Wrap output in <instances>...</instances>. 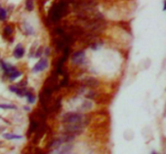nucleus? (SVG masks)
<instances>
[{
  "label": "nucleus",
  "mask_w": 166,
  "mask_h": 154,
  "mask_svg": "<svg viewBox=\"0 0 166 154\" xmlns=\"http://www.w3.org/2000/svg\"><path fill=\"white\" fill-rule=\"evenodd\" d=\"M68 13V4L66 3V2L60 1L53 5V7H52L50 12H49L48 19L49 21L56 23V22L60 21Z\"/></svg>",
  "instance_id": "obj_1"
},
{
  "label": "nucleus",
  "mask_w": 166,
  "mask_h": 154,
  "mask_svg": "<svg viewBox=\"0 0 166 154\" xmlns=\"http://www.w3.org/2000/svg\"><path fill=\"white\" fill-rule=\"evenodd\" d=\"M88 116L80 113L68 112L66 113L63 117V123L65 125H77L81 126V127H85L88 124Z\"/></svg>",
  "instance_id": "obj_2"
},
{
  "label": "nucleus",
  "mask_w": 166,
  "mask_h": 154,
  "mask_svg": "<svg viewBox=\"0 0 166 154\" xmlns=\"http://www.w3.org/2000/svg\"><path fill=\"white\" fill-rule=\"evenodd\" d=\"M85 52L84 51H76L72 53L70 57V59H71V63H74V64H82L84 61H85Z\"/></svg>",
  "instance_id": "obj_3"
},
{
  "label": "nucleus",
  "mask_w": 166,
  "mask_h": 154,
  "mask_svg": "<svg viewBox=\"0 0 166 154\" xmlns=\"http://www.w3.org/2000/svg\"><path fill=\"white\" fill-rule=\"evenodd\" d=\"M48 68V59H39L38 61L35 63V66L33 68V72L37 73L40 72V71H43Z\"/></svg>",
  "instance_id": "obj_4"
},
{
  "label": "nucleus",
  "mask_w": 166,
  "mask_h": 154,
  "mask_svg": "<svg viewBox=\"0 0 166 154\" xmlns=\"http://www.w3.org/2000/svg\"><path fill=\"white\" fill-rule=\"evenodd\" d=\"M80 85L85 86V87H90V88H95V87H98L100 85V83H99V81L96 78H94V77L87 76L81 81Z\"/></svg>",
  "instance_id": "obj_5"
},
{
  "label": "nucleus",
  "mask_w": 166,
  "mask_h": 154,
  "mask_svg": "<svg viewBox=\"0 0 166 154\" xmlns=\"http://www.w3.org/2000/svg\"><path fill=\"white\" fill-rule=\"evenodd\" d=\"M14 57L16 59H22L24 55V48L22 44H18L14 50Z\"/></svg>",
  "instance_id": "obj_6"
},
{
  "label": "nucleus",
  "mask_w": 166,
  "mask_h": 154,
  "mask_svg": "<svg viewBox=\"0 0 166 154\" xmlns=\"http://www.w3.org/2000/svg\"><path fill=\"white\" fill-rule=\"evenodd\" d=\"M1 63V66H2V69L4 70V72L5 74H8V75H10L12 72H14V71H16L17 69L15 66H12L11 64H9V63H5V61H0Z\"/></svg>",
  "instance_id": "obj_7"
},
{
  "label": "nucleus",
  "mask_w": 166,
  "mask_h": 154,
  "mask_svg": "<svg viewBox=\"0 0 166 154\" xmlns=\"http://www.w3.org/2000/svg\"><path fill=\"white\" fill-rule=\"evenodd\" d=\"M95 99L99 103H108L110 101V96L106 95V94H101L99 96H96Z\"/></svg>",
  "instance_id": "obj_8"
},
{
  "label": "nucleus",
  "mask_w": 166,
  "mask_h": 154,
  "mask_svg": "<svg viewBox=\"0 0 166 154\" xmlns=\"http://www.w3.org/2000/svg\"><path fill=\"white\" fill-rule=\"evenodd\" d=\"M24 29L26 35H33L34 34V28L28 22H24Z\"/></svg>",
  "instance_id": "obj_9"
},
{
  "label": "nucleus",
  "mask_w": 166,
  "mask_h": 154,
  "mask_svg": "<svg viewBox=\"0 0 166 154\" xmlns=\"http://www.w3.org/2000/svg\"><path fill=\"white\" fill-rule=\"evenodd\" d=\"M93 107V103H91L90 101H88V100H86V101H83V103L81 104V106H80V110H82V111H87L89 110V109H91Z\"/></svg>",
  "instance_id": "obj_10"
},
{
  "label": "nucleus",
  "mask_w": 166,
  "mask_h": 154,
  "mask_svg": "<svg viewBox=\"0 0 166 154\" xmlns=\"http://www.w3.org/2000/svg\"><path fill=\"white\" fill-rule=\"evenodd\" d=\"M3 138L6 140H22L23 136L20 135H15V134H4Z\"/></svg>",
  "instance_id": "obj_11"
},
{
  "label": "nucleus",
  "mask_w": 166,
  "mask_h": 154,
  "mask_svg": "<svg viewBox=\"0 0 166 154\" xmlns=\"http://www.w3.org/2000/svg\"><path fill=\"white\" fill-rule=\"evenodd\" d=\"M24 97L28 98V101L29 103H34V101H35V97H34V95L31 93L30 91H26Z\"/></svg>",
  "instance_id": "obj_12"
},
{
  "label": "nucleus",
  "mask_w": 166,
  "mask_h": 154,
  "mask_svg": "<svg viewBox=\"0 0 166 154\" xmlns=\"http://www.w3.org/2000/svg\"><path fill=\"white\" fill-rule=\"evenodd\" d=\"M22 74H23V73H22L21 71H19V70L14 71V72H12V73L9 75V80H10V81H14L15 79H17L18 77L21 76Z\"/></svg>",
  "instance_id": "obj_13"
},
{
  "label": "nucleus",
  "mask_w": 166,
  "mask_h": 154,
  "mask_svg": "<svg viewBox=\"0 0 166 154\" xmlns=\"http://www.w3.org/2000/svg\"><path fill=\"white\" fill-rule=\"evenodd\" d=\"M103 45V44H102V42L101 41H93L92 43L90 44V48L91 49H93V50H98L99 48H100V47Z\"/></svg>",
  "instance_id": "obj_14"
},
{
  "label": "nucleus",
  "mask_w": 166,
  "mask_h": 154,
  "mask_svg": "<svg viewBox=\"0 0 166 154\" xmlns=\"http://www.w3.org/2000/svg\"><path fill=\"white\" fill-rule=\"evenodd\" d=\"M12 33H13V28H12L11 26H6L4 27V35L5 36H11Z\"/></svg>",
  "instance_id": "obj_15"
},
{
  "label": "nucleus",
  "mask_w": 166,
  "mask_h": 154,
  "mask_svg": "<svg viewBox=\"0 0 166 154\" xmlns=\"http://www.w3.org/2000/svg\"><path fill=\"white\" fill-rule=\"evenodd\" d=\"M60 85H61L62 87L68 86V73H64V79L62 80Z\"/></svg>",
  "instance_id": "obj_16"
},
{
  "label": "nucleus",
  "mask_w": 166,
  "mask_h": 154,
  "mask_svg": "<svg viewBox=\"0 0 166 154\" xmlns=\"http://www.w3.org/2000/svg\"><path fill=\"white\" fill-rule=\"evenodd\" d=\"M7 18V12L4 8L0 7V21H5Z\"/></svg>",
  "instance_id": "obj_17"
},
{
  "label": "nucleus",
  "mask_w": 166,
  "mask_h": 154,
  "mask_svg": "<svg viewBox=\"0 0 166 154\" xmlns=\"http://www.w3.org/2000/svg\"><path fill=\"white\" fill-rule=\"evenodd\" d=\"M0 108H2V109H17V106L14 105V104L2 103V104H0Z\"/></svg>",
  "instance_id": "obj_18"
},
{
  "label": "nucleus",
  "mask_w": 166,
  "mask_h": 154,
  "mask_svg": "<svg viewBox=\"0 0 166 154\" xmlns=\"http://www.w3.org/2000/svg\"><path fill=\"white\" fill-rule=\"evenodd\" d=\"M26 8L28 9V11H33L34 8V3L33 1H26Z\"/></svg>",
  "instance_id": "obj_19"
},
{
  "label": "nucleus",
  "mask_w": 166,
  "mask_h": 154,
  "mask_svg": "<svg viewBox=\"0 0 166 154\" xmlns=\"http://www.w3.org/2000/svg\"><path fill=\"white\" fill-rule=\"evenodd\" d=\"M26 82H28V80H26V79H24V80L19 82L18 85H17V87H18V88H24V87L26 86Z\"/></svg>",
  "instance_id": "obj_20"
},
{
  "label": "nucleus",
  "mask_w": 166,
  "mask_h": 154,
  "mask_svg": "<svg viewBox=\"0 0 166 154\" xmlns=\"http://www.w3.org/2000/svg\"><path fill=\"white\" fill-rule=\"evenodd\" d=\"M31 154H45V152H44L42 149H40V148L36 147L33 150V153H31Z\"/></svg>",
  "instance_id": "obj_21"
},
{
  "label": "nucleus",
  "mask_w": 166,
  "mask_h": 154,
  "mask_svg": "<svg viewBox=\"0 0 166 154\" xmlns=\"http://www.w3.org/2000/svg\"><path fill=\"white\" fill-rule=\"evenodd\" d=\"M42 52H43V49H42V48H39L38 50H37V53L35 54L36 58H40V56L42 55Z\"/></svg>",
  "instance_id": "obj_22"
},
{
  "label": "nucleus",
  "mask_w": 166,
  "mask_h": 154,
  "mask_svg": "<svg viewBox=\"0 0 166 154\" xmlns=\"http://www.w3.org/2000/svg\"><path fill=\"white\" fill-rule=\"evenodd\" d=\"M9 90L11 91V92H14V93H16L17 90H18V88H17V86H13V85H11L9 87Z\"/></svg>",
  "instance_id": "obj_23"
},
{
  "label": "nucleus",
  "mask_w": 166,
  "mask_h": 154,
  "mask_svg": "<svg viewBox=\"0 0 166 154\" xmlns=\"http://www.w3.org/2000/svg\"><path fill=\"white\" fill-rule=\"evenodd\" d=\"M45 54L47 55V56H48V55H50V49L46 48V49H45Z\"/></svg>",
  "instance_id": "obj_24"
},
{
  "label": "nucleus",
  "mask_w": 166,
  "mask_h": 154,
  "mask_svg": "<svg viewBox=\"0 0 166 154\" xmlns=\"http://www.w3.org/2000/svg\"><path fill=\"white\" fill-rule=\"evenodd\" d=\"M24 110H29V108H28V107H26V106H24Z\"/></svg>",
  "instance_id": "obj_25"
},
{
  "label": "nucleus",
  "mask_w": 166,
  "mask_h": 154,
  "mask_svg": "<svg viewBox=\"0 0 166 154\" xmlns=\"http://www.w3.org/2000/svg\"><path fill=\"white\" fill-rule=\"evenodd\" d=\"M152 154H157V152H152Z\"/></svg>",
  "instance_id": "obj_26"
}]
</instances>
